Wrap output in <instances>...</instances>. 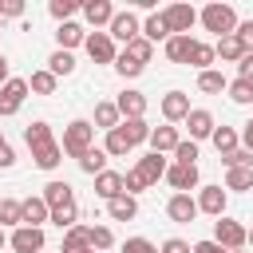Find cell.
Returning <instances> with one entry per match:
<instances>
[{
    "label": "cell",
    "mask_w": 253,
    "mask_h": 253,
    "mask_svg": "<svg viewBox=\"0 0 253 253\" xmlns=\"http://www.w3.org/2000/svg\"><path fill=\"white\" fill-rule=\"evenodd\" d=\"M111 245H115V233L107 225H91V249L99 253V249H111Z\"/></svg>",
    "instance_id": "45"
},
{
    "label": "cell",
    "mask_w": 253,
    "mask_h": 253,
    "mask_svg": "<svg viewBox=\"0 0 253 253\" xmlns=\"http://www.w3.org/2000/svg\"><path fill=\"white\" fill-rule=\"evenodd\" d=\"M123 253H158V245L150 237H126L123 241Z\"/></svg>",
    "instance_id": "47"
},
{
    "label": "cell",
    "mask_w": 253,
    "mask_h": 253,
    "mask_svg": "<svg viewBox=\"0 0 253 253\" xmlns=\"http://www.w3.org/2000/svg\"><path fill=\"white\" fill-rule=\"evenodd\" d=\"M190 47H194V36H170L166 40V59L170 63H186L190 59Z\"/></svg>",
    "instance_id": "27"
},
{
    "label": "cell",
    "mask_w": 253,
    "mask_h": 253,
    "mask_svg": "<svg viewBox=\"0 0 253 253\" xmlns=\"http://www.w3.org/2000/svg\"><path fill=\"white\" fill-rule=\"evenodd\" d=\"M83 47H87V55L95 59V63H115V40L107 36V32H87V40H83Z\"/></svg>",
    "instance_id": "11"
},
{
    "label": "cell",
    "mask_w": 253,
    "mask_h": 253,
    "mask_svg": "<svg viewBox=\"0 0 253 253\" xmlns=\"http://www.w3.org/2000/svg\"><path fill=\"white\" fill-rule=\"evenodd\" d=\"M95 194H99L103 202L119 198V194H123V174H119V170H103V174L95 178Z\"/></svg>",
    "instance_id": "23"
},
{
    "label": "cell",
    "mask_w": 253,
    "mask_h": 253,
    "mask_svg": "<svg viewBox=\"0 0 253 253\" xmlns=\"http://www.w3.org/2000/svg\"><path fill=\"white\" fill-rule=\"evenodd\" d=\"M213 241H217L221 249H229V253H233V249H241V245H245V225H241V221H233V217H217V221H213Z\"/></svg>",
    "instance_id": "5"
},
{
    "label": "cell",
    "mask_w": 253,
    "mask_h": 253,
    "mask_svg": "<svg viewBox=\"0 0 253 253\" xmlns=\"http://www.w3.org/2000/svg\"><path fill=\"white\" fill-rule=\"evenodd\" d=\"M43 202H47V210H59V206H71L75 202V190L63 182V178H51L47 186H43V194H40Z\"/></svg>",
    "instance_id": "20"
},
{
    "label": "cell",
    "mask_w": 253,
    "mask_h": 253,
    "mask_svg": "<svg viewBox=\"0 0 253 253\" xmlns=\"http://www.w3.org/2000/svg\"><path fill=\"white\" fill-rule=\"evenodd\" d=\"M91 146H95V126H91V119H75V123L63 126L59 150H63L67 158H79V154H87Z\"/></svg>",
    "instance_id": "2"
},
{
    "label": "cell",
    "mask_w": 253,
    "mask_h": 253,
    "mask_svg": "<svg viewBox=\"0 0 253 253\" xmlns=\"http://www.w3.org/2000/svg\"><path fill=\"white\" fill-rule=\"evenodd\" d=\"M24 142H28L32 162H36L40 170H55V166L63 162V150H59V142H55V134H51V126H47L43 119H36V123L24 130Z\"/></svg>",
    "instance_id": "1"
},
{
    "label": "cell",
    "mask_w": 253,
    "mask_h": 253,
    "mask_svg": "<svg viewBox=\"0 0 253 253\" xmlns=\"http://www.w3.org/2000/svg\"><path fill=\"white\" fill-rule=\"evenodd\" d=\"M245 245H253V229H245Z\"/></svg>",
    "instance_id": "57"
},
{
    "label": "cell",
    "mask_w": 253,
    "mask_h": 253,
    "mask_svg": "<svg viewBox=\"0 0 253 253\" xmlns=\"http://www.w3.org/2000/svg\"><path fill=\"white\" fill-rule=\"evenodd\" d=\"M210 142L217 146V154H229V150H237V130L233 126H213V134H210Z\"/></svg>",
    "instance_id": "34"
},
{
    "label": "cell",
    "mask_w": 253,
    "mask_h": 253,
    "mask_svg": "<svg viewBox=\"0 0 253 253\" xmlns=\"http://www.w3.org/2000/svg\"><path fill=\"white\" fill-rule=\"evenodd\" d=\"M166 166H170V158H166V154H154V150H150V154H142V158L134 162V174L142 178V186H154L158 178H166Z\"/></svg>",
    "instance_id": "7"
},
{
    "label": "cell",
    "mask_w": 253,
    "mask_h": 253,
    "mask_svg": "<svg viewBox=\"0 0 253 253\" xmlns=\"http://www.w3.org/2000/svg\"><path fill=\"white\" fill-rule=\"evenodd\" d=\"M115 107H119V119H146V95L134 91V87H126L115 99Z\"/></svg>",
    "instance_id": "15"
},
{
    "label": "cell",
    "mask_w": 253,
    "mask_h": 253,
    "mask_svg": "<svg viewBox=\"0 0 253 253\" xmlns=\"http://www.w3.org/2000/svg\"><path fill=\"white\" fill-rule=\"evenodd\" d=\"M75 162H79V170H83V174H91V178H99V174L107 170V150H99V146H91V150H87V154H79Z\"/></svg>",
    "instance_id": "25"
},
{
    "label": "cell",
    "mask_w": 253,
    "mask_h": 253,
    "mask_svg": "<svg viewBox=\"0 0 253 253\" xmlns=\"http://www.w3.org/2000/svg\"><path fill=\"white\" fill-rule=\"evenodd\" d=\"M107 213H111V221H134L138 217V202L130 194H119V198L107 202Z\"/></svg>",
    "instance_id": "22"
},
{
    "label": "cell",
    "mask_w": 253,
    "mask_h": 253,
    "mask_svg": "<svg viewBox=\"0 0 253 253\" xmlns=\"http://www.w3.org/2000/svg\"><path fill=\"white\" fill-rule=\"evenodd\" d=\"M166 217L178 221V225H190V221L198 217V202H194L190 194H170V202H166Z\"/></svg>",
    "instance_id": "13"
},
{
    "label": "cell",
    "mask_w": 253,
    "mask_h": 253,
    "mask_svg": "<svg viewBox=\"0 0 253 253\" xmlns=\"http://www.w3.org/2000/svg\"><path fill=\"white\" fill-rule=\"evenodd\" d=\"M47 12H51L59 24H67V20L79 12V0H51V4H47Z\"/></svg>",
    "instance_id": "44"
},
{
    "label": "cell",
    "mask_w": 253,
    "mask_h": 253,
    "mask_svg": "<svg viewBox=\"0 0 253 253\" xmlns=\"http://www.w3.org/2000/svg\"><path fill=\"white\" fill-rule=\"evenodd\" d=\"M0 142H4V134H0Z\"/></svg>",
    "instance_id": "61"
},
{
    "label": "cell",
    "mask_w": 253,
    "mask_h": 253,
    "mask_svg": "<svg viewBox=\"0 0 253 253\" xmlns=\"http://www.w3.org/2000/svg\"><path fill=\"white\" fill-rule=\"evenodd\" d=\"M221 162H225V170L229 166H245V170H253V150H229V154H221Z\"/></svg>",
    "instance_id": "46"
},
{
    "label": "cell",
    "mask_w": 253,
    "mask_h": 253,
    "mask_svg": "<svg viewBox=\"0 0 253 253\" xmlns=\"http://www.w3.org/2000/svg\"><path fill=\"white\" fill-rule=\"evenodd\" d=\"M217 55H213V43H202V40H194V47H190V67H198V71H210V63H213Z\"/></svg>",
    "instance_id": "30"
},
{
    "label": "cell",
    "mask_w": 253,
    "mask_h": 253,
    "mask_svg": "<svg viewBox=\"0 0 253 253\" xmlns=\"http://www.w3.org/2000/svg\"><path fill=\"white\" fill-rule=\"evenodd\" d=\"M4 225H12V229L20 225V202L16 198H0V229Z\"/></svg>",
    "instance_id": "43"
},
{
    "label": "cell",
    "mask_w": 253,
    "mask_h": 253,
    "mask_svg": "<svg viewBox=\"0 0 253 253\" xmlns=\"http://www.w3.org/2000/svg\"><path fill=\"white\" fill-rule=\"evenodd\" d=\"M186 126H190V142H202V138H210L213 134V115L206 111V107H190V115H186Z\"/></svg>",
    "instance_id": "16"
},
{
    "label": "cell",
    "mask_w": 253,
    "mask_h": 253,
    "mask_svg": "<svg viewBox=\"0 0 253 253\" xmlns=\"http://www.w3.org/2000/svg\"><path fill=\"white\" fill-rule=\"evenodd\" d=\"M158 253H190V241H182V237H166V241L158 245Z\"/></svg>",
    "instance_id": "49"
},
{
    "label": "cell",
    "mask_w": 253,
    "mask_h": 253,
    "mask_svg": "<svg viewBox=\"0 0 253 253\" xmlns=\"http://www.w3.org/2000/svg\"><path fill=\"white\" fill-rule=\"evenodd\" d=\"M225 87H229V79H225L221 71H213V67H210V71H198V91H206V95H221Z\"/></svg>",
    "instance_id": "31"
},
{
    "label": "cell",
    "mask_w": 253,
    "mask_h": 253,
    "mask_svg": "<svg viewBox=\"0 0 253 253\" xmlns=\"http://www.w3.org/2000/svg\"><path fill=\"white\" fill-rule=\"evenodd\" d=\"M119 130L126 134V142H130V146H138V142H146V138H150V123H146V119H123V123H119Z\"/></svg>",
    "instance_id": "29"
},
{
    "label": "cell",
    "mask_w": 253,
    "mask_h": 253,
    "mask_svg": "<svg viewBox=\"0 0 253 253\" xmlns=\"http://www.w3.org/2000/svg\"><path fill=\"white\" fill-rule=\"evenodd\" d=\"M225 190H253V170L229 166V170H225Z\"/></svg>",
    "instance_id": "37"
},
{
    "label": "cell",
    "mask_w": 253,
    "mask_h": 253,
    "mask_svg": "<svg viewBox=\"0 0 253 253\" xmlns=\"http://www.w3.org/2000/svg\"><path fill=\"white\" fill-rule=\"evenodd\" d=\"M8 79H12V75H8V55H4V51H0V87H4V83H8Z\"/></svg>",
    "instance_id": "55"
},
{
    "label": "cell",
    "mask_w": 253,
    "mask_h": 253,
    "mask_svg": "<svg viewBox=\"0 0 253 253\" xmlns=\"http://www.w3.org/2000/svg\"><path fill=\"white\" fill-rule=\"evenodd\" d=\"M123 51H126V55H130V59H134V63H142V67H146V63H150V55H154V43H150V40H142V36H138V40H130V43H126V47H123Z\"/></svg>",
    "instance_id": "39"
},
{
    "label": "cell",
    "mask_w": 253,
    "mask_h": 253,
    "mask_svg": "<svg viewBox=\"0 0 253 253\" xmlns=\"http://www.w3.org/2000/svg\"><path fill=\"white\" fill-rule=\"evenodd\" d=\"M111 67H115V71H119V75H123V79H134V75H142V71H146V67H142V63H134V59H130V55H126V51H119V55H115V63H111Z\"/></svg>",
    "instance_id": "41"
},
{
    "label": "cell",
    "mask_w": 253,
    "mask_h": 253,
    "mask_svg": "<svg viewBox=\"0 0 253 253\" xmlns=\"http://www.w3.org/2000/svg\"><path fill=\"white\" fill-rule=\"evenodd\" d=\"M233 253H241V249H233Z\"/></svg>",
    "instance_id": "60"
},
{
    "label": "cell",
    "mask_w": 253,
    "mask_h": 253,
    "mask_svg": "<svg viewBox=\"0 0 253 253\" xmlns=\"http://www.w3.org/2000/svg\"><path fill=\"white\" fill-rule=\"evenodd\" d=\"M225 95H229L237 107H249V103H253V83H249V79H229Z\"/></svg>",
    "instance_id": "38"
},
{
    "label": "cell",
    "mask_w": 253,
    "mask_h": 253,
    "mask_svg": "<svg viewBox=\"0 0 253 253\" xmlns=\"http://www.w3.org/2000/svg\"><path fill=\"white\" fill-rule=\"evenodd\" d=\"M198 20H202L206 32H217V40H221V36H233V28H237V12H233V4H221V0L206 4V8L198 12Z\"/></svg>",
    "instance_id": "3"
},
{
    "label": "cell",
    "mask_w": 253,
    "mask_h": 253,
    "mask_svg": "<svg viewBox=\"0 0 253 253\" xmlns=\"http://www.w3.org/2000/svg\"><path fill=\"white\" fill-rule=\"evenodd\" d=\"M146 142H150L154 154H174V146L182 142V134H178V126L166 123V126H150V138H146Z\"/></svg>",
    "instance_id": "17"
},
{
    "label": "cell",
    "mask_w": 253,
    "mask_h": 253,
    "mask_svg": "<svg viewBox=\"0 0 253 253\" xmlns=\"http://www.w3.org/2000/svg\"><path fill=\"white\" fill-rule=\"evenodd\" d=\"M0 12H4V0H0Z\"/></svg>",
    "instance_id": "59"
},
{
    "label": "cell",
    "mask_w": 253,
    "mask_h": 253,
    "mask_svg": "<svg viewBox=\"0 0 253 253\" xmlns=\"http://www.w3.org/2000/svg\"><path fill=\"white\" fill-rule=\"evenodd\" d=\"M47 71H51L55 79H59V75H71V71H75V55L55 47V51H51V59H47Z\"/></svg>",
    "instance_id": "36"
},
{
    "label": "cell",
    "mask_w": 253,
    "mask_h": 253,
    "mask_svg": "<svg viewBox=\"0 0 253 253\" xmlns=\"http://www.w3.org/2000/svg\"><path fill=\"white\" fill-rule=\"evenodd\" d=\"M47 202L43 198H24L20 202V225H32V229H43V221H47Z\"/></svg>",
    "instance_id": "19"
},
{
    "label": "cell",
    "mask_w": 253,
    "mask_h": 253,
    "mask_svg": "<svg viewBox=\"0 0 253 253\" xmlns=\"http://www.w3.org/2000/svg\"><path fill=\"white\" fill-rule=\"evenodd\" d=\"M190 253H229V249H221L213 237H206V241H194V245H190Z\"/></svg>",
    "instance_id": "51"
},
{
    "label": "cell",
    "mask_w": 253,
    "mask_h": 253,
    "mask_svg": "<svg viewBox=\"0 0 253 253\" xmlns=\"http://www.w3.org/2000/svg\"><path fill=\"white\" fill-rule=\"evenodd\" d=\"M213 55H217L221 63H237V59L245 55V47H241V40H237V36H221V40L213 43Z\"/></svg>",
    "instance_id": "24"
},
{
    "label": "cell",
    "mask_w": 253,
    "mask_h": 253,
    "mask_svg": "<svg viewBox=\"0 0 253 253\" xmlns=\"http://www.w3.org/2000/svg\"><path fill=\"white\" fill-rule=\"evenodd\" d=\"M162 20H166L170 36H190V28L198 24V12H194L190 4H170V8L162 12Z\"/></svg>",
    "instance_id": "6"
},
{
    "label": "cell",
    "mask_w": 253,
    "mask_h": 253,
    "mask_svg": "<svg viewBox=\"0 0 253 253\" xmlns=\"http://www.w3.org/2000/svg\"><path fill=\"white\" fill-rule=\"evenodd\" d=\"M79 12H83V20H87L95 32L115 20V4H111V0H87V4H79Z\"/></svg>",
    "instance_id": "14"
},
{
    "label": "cell",
    "mask_w": 253,
    "mask_h": 253,
    "mask_svg": "<svg viewBox=\"0 0 253 253\" xmlns=\"http://www.w3.org/2000/svg\"><path fill=\"white\" fill-rule=\"evenodd\" d=\"M63 253H95L91 245H83V249H63Z\"/></svg>",
    "instance_id": "56"
},
{
    "label": "cell",
    "mask_w": 253,
    "mask_h": 253,
    "mask_svg": "<svg viewBox=\"0 0 253 253\" xmlns=\"http://www.w3.org/2000/svg\"><path fill=\"white\" fill-rule=\"evenodd\" d=\"M8 249H12V253H40V249H43V229L16 225L12 237H8Z\"/></svg>",
    "instance_id": "9"
},
{
    "label": "cell",
    "mask_w": 253,
    "mask_h": 253,
    "mask_svg": "<svg viewBox=\"0 0 253 253\" xmlns=\"http://www.w3.org/2000/svg\"><path fill=\"white\" fill-rule=\"evenodd\" d=\"M233 36L241 40V47H245V51H253V20H237Z\"/></svg>",
    "instance_id": "48"
},
{
    "label": "cell",
    "mask_w": 253,
    "mask_h": 253,
    "mask_svg": "<svg viewBox=\"0 0 253 253\" xmlns=\"http://www.w3.org/2000/svg\"><path fill=\"white\" fill-rule=\"evenodd\" d=\"M55 87H59V79L43 67V71H32V79H28V91H36V95H55Z\"/></svg>",
    "instance_id": "32"
},
{
    "label": "cell",
    "mask_w": 253,
    "mask_h": 253,
    "mask_svg": "<svg viewBox=\"0 0 253 253\" xmlns=\"http://www.w3.org/2000/svg\"><path fill=\"white\" fill-rule=\"evenodd\" d=\"M47 221H51V225H59V229L67 233L71 225H79V206H75V202H71V206H59V210H51V213H47Z\"/></svg>",
    "instance_id": "35"
},
{
    "label": "cell",
    "mask_w": 253,
    "mask_h": 253,
    "mask_svg": "<svg viewBox=\"0 0 253 253\" xmlns=\"http://www.w3.org/2000/svg\"><path fill=\"white\" fill-rule=\"evenodd\" d=\"M83 245H91V225H71L63 233V249H83Z\"/></svg>",
    "instance_id": "40"
},
{
    "label": "cell",
    "mask_w": 253,
    "mask_h": 253,
    "mask_svg": "<svg viewBox=\"0 0 253 253\" xmlns=\"http://www.w3.org/2000/svg\"><path fill=\"white\" fill-rule=\"evenodd\" d=\"M123 119H119V107L115 103H95V119H91V126H99V130H115Z\"/></svg>",
    "instance_id": "28"
},
{
    "label": "cell",
    "mask_w": 253,
    "mask_h": 253,
    "mask_svg": "<svg viewBox=\"0 0 253 253\" xmlns=\"http://www.w3.org/2000/svg\"><path fill=\"white\" fill-rule=\"evenodd\" d=\"M0 16H12V20H20V16H24V4H20V0H4V12H0Z\"/></svg>",
    "instance_id": "53"
},
{
    "label": "cell",
    "mask_w": 253,
    "mask_h": 253,
    "mask_svg": "<svg viewBox=\"0 0 253 253\" xmlns=\"http://www.w3.org/2000/svg\"><path fill=\"white\" fill-rule=\"evenodd\" d=\"M237 138L245 142V150H253V119H249V123L241 126V134H237Z\"/></svg>",
    "instance_id": "54"
},
{
    "label": "cell",
    "mask_w": 253,
    "mask_h": 253,
    "mask_svg": "<svg viewBox=\"0 0 253 253\" xmlns=\"http://www.w3.org/2000/svg\"><path fill=\"white\" fill-rule=\"evenodd\" d=\"M194 202H198V213H210V217H225V202H229V194H225L221 186H202Z\"/></svg>",
    "instance_id": "8"
},
{
    "label": "cell",
    "mask_w": 253,
    "mask_h": 253,
    "mask_svg": "<svg viewBox=\"0 0 253 253\" xmlns=\"http://www.w3.org/2000/svg\"><path fill=\"white\" fill-rule=\"evenodd\" d=\"M142 40H150V43H158V40H170V28H166L162 12H150V16L142 20Z\"/></svg>",
    "instance_id": "26"
},
{
    "label": "cell",
    "mask_w": 253,
    "mask_h": 253,
    "mask_svg": "<svg viewBox=\"0 0 253 253\" xmlns=\"http://www.w3.org/2000/svg\"><path fill=\"white\" fill-rule=\"evenodd\" d=\"M237 79H249V83H253V51H245V55L237 59Z\"/></svg>",
    "instance_id": "50"
},
{
    "label": "cell",
    "mask_w": 253,
    "mask_h": 253,
    "mask_svg": "<svg viewBox=\"0 0 253 253\" xmlns=\"http://www.w3.org/2000/svg\"><path fill=\"white\" fill-rule=\"evenodd\" d=\"M107 36H111V40H119V43H130V40H138V36H142V24H138V16L126 8V12H115V20L107 24Z\"/></svg>",
    "instance_id": "4"
},
{
    "label": "cell",
    "mask_w": 253,
    "mask_h": 253,
    "mask_svg": "<svg viewBox=\"0 0 253 253\" xmlns=\"http://www.w3.org/2000/svg\"><path fill=\"white\" fill-rule=\"evenodd\" d=\"M24 99H28V79H8V83L0 87V115H4V119L16 115V111L24 107Z\"/></svg>",
    "instance_id": "10"
},
{
    "label": "cell",
    "mask_w": 253,
    "mask_h": 253,
    "mask_svg": "<svg viewBox=\"0 0 253 253\" xmlns=\"http://www.w3.org/2000/svg\"><path fill=\"white\" fill-rule=\"evenodd\" d=\"M166 182L174 186V194H190V190L198 186V166H178V162H170V166H166Z\"/></svg>",
    "instance_id": "18"
},
{
    "label": "cell",
    "mask_w": 253,
    "mask_h": 253,
    "mask_svg": "<svg viewBox=\"0 0 253 253\" xmlns=\"http://www.w3.org/2000/svg\"><path fill=\"white\" fill-rule=\"evenodd\" d=\"M4 245H8V237H4V229H0V253H4Z\"/></svg>",
    "instance_id": "58"
},
{
    "label": "cell",
    "mask_w": 253,
    "mask_h": 253,
    "mask_svg": "<svg viewBox=\"0 0 253 253\" xmlns=\"http://www.w3.org/2000/svg\"><path fill=\"white\" fill-rule=\"evenodd\" d=\"M174 162H178V166H198V142L182 138V142L174 146Z\"/></svg>",
    "instance_id": "42"
},
{
    "label": "cell",
    "mask_w": 253,
    "mask_h": 253,
    "mask_svg": "<svg viewBox=\"0 0 253 253\" xmlns=\"http://www.w3.org/2000/svg\"><path fill=\"white\" fill-rule=\"evenodd\" d=\"M186 115H190V95L186 91H166L162 95V119L174 126V123H186Z\"/></svg>",
    "instance_id": "12"
},
{
    "label": "cell",
    "mask_w": 253,
    "mask_h": 253,
    "mask_svg": "<svg viewBox=\"0 0 253 253\" xmlns=\"http://www.w3.org/2000/svg\"><path fill=\"white\" fill-rule=\"evenodd\" d=\"M103 150H107V158H123V154H130L134 146L126 142V134L115 126V130H107V142H103Z\"/></svg>",
    "instance_id": "33"
},
{
    "label": "cell",
    "mask_w": 253,
    "mask_h": 253,
    "mask_svg": "<svg viewBox=\"0 0 253 253\" xmlns=\"http://www.w3.org/2000/svg\"><path fill=\"white\" fill-rule=\"evenodd\" d=\"M12 166H16V150L8 142H0V170H12Z\"/></svg>",
    "instance_id": "52"
},
{
    "label": "cell",
    "mask_w": 253,
    "mask_h": 253,
    "mask_svg": "<svg viewBox=\"0 0 253 253\" xmlns=\"http://www.w3.org/2000/svg\"><path fill=\"white\" fill-rule=\"evenodd\" d=\"M83 40H87V32H83V24H75V20H67V24L55 28V43H59V51H71V47H79Z\"/></svg>",
    "instance_id": "21"
}]
</instances>
